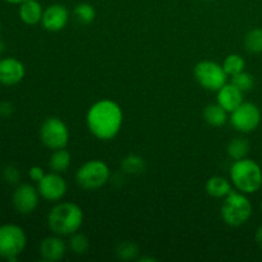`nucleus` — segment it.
I'll list each match as a JSON object with an SVG mask.
<instances>
[{
    "mask_svg": "<svg viewBox=\"0 0 262 262\" xmlns=\"http://www.w3.org/2000/svg\"><path fill=\"white\" fill-rule=\"evenodd\" d=\"M86 123L89 130L101 141L113 140L123 124V112L117 102L100 100L87 112Z\"/></svg>",
    "mask_w": 262,
    "mask_h": 262,
    "instance_id": "f257e3e1",
    "label": "nucleus"
},
{
    "mask_svg": "<svg viewBox=\"0 0 262 262\" xmlns=\"http://www.w3.org/2000/svg\"><path fill=\"white\" fill-rule=\"evenodd\" d=\"M83 223V211L73 202H61L48 214V225L56 235H72Z\"/></svg>",
    "mask_w": 262,
    "mask_h": 262,
    "instance_id": "f03ea898",
    "label": "nucleus"
},
{
    "mask_svg": "<svg viewBox=\"0 0 262 262\" xmlns=\"http://www.w3.org/2000/svg\"><path fill=\"white\" fill-rule=\"evenodd\" d=\"M230 181L239 192L255 193L262 186L261 166L247 158L235 160L230 168Z\"/></svg>",
    "mask_w": 262,
    "mask_h": 262,
    "instance_id": "7ed1b4c3",
    "label": "nucleus"
},
{
    "mask_svg": "<svg viewBox=\"0 0 262 262\" xmlns=\"http://www.w3.org/2000/svg\"><path fill=\"white\" fill-rule=\"evenodd\" d=\"M223 220L230 227H241L252 216V204L243 192L232 191L222 205Z\"/></svg>",
    "mask_w": 262,
    "mask_h": 262,
    "instance_id": "20e7f679",
    "label": "nucleus"
},
{
    "mask_svg": "<svg viewBox=\"0 0 262 262\" xmlns=\"http://www.w3.org/2000/svg\"><path fill=\"white\" fill-rule=\"evenodd\" d=\"M27 246L26 232L15 224L0 227V258L9 262L17 261Z\"/></svg>",
    "mask_w": 262,
    "mask_h": 262,
    "instance_id": "39448f33",
    "label": "nucleus"
},
{
    "mask_svg": "<svg viewBox=\"0 0 262 262\" xmlns=\"http://www.w3.org/2000/svg\"><path fill=\"white\" fill-rule=\"evenodd\" d=\"M110 179V169L104 161L90 160L79 166L76 173V182L81 188L95 191L104 187Z\"/></svg>",
    "mask_w": 262,
    "mask_h": 262,
    "instance_id": "423d86ee",
    "label": "nucleus"
},
{
    "mask_svg": "<svg viewBox=\"0 0 262 262\" xmlns=\"http://www.w3.org/2000/svg\"><path fill=\"white\" fill-rule=\"evenodd\" d=\"M41 142L50 150L66 148L69 142V129L66 123L56 117L46 118L40 128Z\"/></svg>",
    "mask_w": 262,
    "mask_h": 262,
    "instance_id": "0eeeda50",
    "label": "nucleus"
},
{
    "mask_svg": "<svg viewBox=\"0 0 262 262\" xmlns=\"http://www.w3.org/2000/svg\"><path fill=\"white\" fill-rule=\"evenodd\" d=\"M194 77L200 86L209 91H219L224 84H227L228 74L220 64L210 60L200 61L194 67Z\"/></svg>",
    "mask_w": 262,
    "mask_h": 262,
    "instance_id": "6e6552de",
    "label": "nucleus"
},
{
    "mask_svg": "<svg viewBox=\"0 0 262 262\" xmlns=\"http://www.w3.org/2000/svg\"><path fill=\"white\" fill-rule=\"evenodd\" d=\"M261 112L257 105L243 101L230 115V124L241 133H251L260 125Z\"/></svg>",
    "mask_w": 262,
    "mask_h": 262,
    "instance_id": "1a4fd4ad",
    "label": "nucleus"
},
{
    "mask_svg": "<svg viewBox=\"0 0 262 262\" xmlns=\"http://www.w3.org/2000/svg\"><path fill=\"white\" fill-rule=\"evenodd\" d=\"M37 191L43 200L49 202H56L63 199L67 193V182L60 173L45 174L40 182H37Z\"/></svg>",
    "mask_w": 262,
    "mask_h": 262,
    "instance_id": "9d476101",
    "label": "nucleus"
},
{
    "mask_svg": "<svg viewBox=\"0 0 262 262\" xmlns=\"http://www.w3.org/2000/svg\"><path fill=\"white\" fill-rule=\"evenodd\" d=\"M38 199H40V193H38L37 188L31 184L23 183L14 189L12 201L17 212L22 215H28L32 214L36 207L38 206Z\"/></svg>",
    "mask_w": 262,
    "mask_h": 262,
    "instance_id": "9b49d317",
    "label": "nucleus"
},
{
    "mask_svg": "<svg viewBox=\"0 0 262 262\" xmlns=\"http://www.w3.org/2000/svg\"><path fill=\"white\" fill-rule=\"evenodd\" d=\"M25 66L18 59L3 58L0 59V83L4 86H15L25 78Z\"/></svg>",
    "mask_w": 262,
    "mask_h": 262,
    "instance_id": "f8f14e48",
    "label": "nucleus"
},
{
    "mask_svg": "<svg viewBox=\"0 0 262 262\" xmlns=\"http://www.w3.org/2000/svg\"><path fill=\"white\" fill-rule=\"evenodd\" d=\"M68 20V9L61 4H53L43 10L41 25L49 32H58L66 27Z\"/></svg>",
    "mask_w": 262,
    "mask_h": 262,
    "instance_id": "ddd939ff",
    "label": "nucleus"
},
{
    "mask_svg": "<svg viewBox=\"0 0 262 262\" xmlns=\"http://www.w3.org/2000/svg\"><path fill=\"white\" fill-rule=\"evenodd\" d=\"M66 243L59 237H46L40 243V255L43 261H60L66 255Z\"/></svg>",
    "mask_w": 262,
    "mask_h": 262,
    "instance_id": "4468645a",
    "label": "nucleus"
},
{
    "mask_svg": "<svg viewBox=\"0 0 262 262\" xmlns=\"http://www.w3.org/2000/svg\"><path fill=\"white\" fill-rule=\"evenodd\" d=\"M243 94L239 89L232 83H227L217 91V104L224 107L228 113H232L243 102Z\"/></svg>",
    "mask_w": 262,
    "mask_h": 262,
    "instance_id": "2eb2a0df",
    "label": "nucleus"
},
{
    "mask_svg": "<svg viewBox=\"0 0 262 262\" xmlns=\"http://www.w3.org/2000/svg\"><path fill=\"white\" fill-rule=\"evenodd\" d=\"M18 14L23 23L28 26H35L42 19L43 9L37 0H26L19 4Z\"/></svg>",
    "mask_w": 262,
    "mask_h": 262,
    "instance_id": "dca6fc26",
    "label": "nucleus"
},
{
    "mask_svg": "<svg viewBox=\"0 0 262 262\" xmlns=\"http://www.w3.org/2000/svg\"><path fill=\"white\" fill-rule=\"evenodd\" d=\"M232 191V184L224 177L214 176L207 179L206 192L214 199H225Z\"/></svg>",
    "mask_w": 262,
    "mask_h": 262,
    "instance_id": "f3484780",
    "label": "nucleus"
},
{
    "mask_svg": "<svg viewBox=\"0 0 262 262\" xmlns=\"http://www.w3.org/2000/svg\"><path fill=\"white\" fill-rule=\"evenodd\" d=\"M227 113V110L219 104H210L205 107L204 119L211 127H223L228 120Z\"/></svg>",
    "mask_w": 262,
    "mask_h": 262,
    "instance_id": "a211bd4d",
    "label": "nucleus"
},
{
    "mask_svg": "<svg viewBox=\"0 0 262 262\" xmlns=\"http://www.w3.org/2000/svg\"><path fill=\"white\" fill-rule=\"evenodd\" d=\"M71 154L66 148L54 150L50 156V160H49V166L55 173H64L71 166Z\"/></svg>",
    "mask_w": 262,
    "mask_h": 262,
    "instance_id": "6ab92c4d",
    "label": "nucleus"
},
{
    "mask_svg": "<svg viewBox=\"0 0 262 262\" xmlns=\"http://www.w3.org/2000/svg\"><path fill=\"white\" fill-rule=\"evenodd\" d=\"M228 155L233 160H241V159L247 158L248 152H250V142L246 138L238 137L233 138L229 142L227 147Z\"/></svg>",
    "mask_w": 262,
    "mask_h": 262,
    "instance_id": "aec40b11",
    "label": "nucleus"
},
{
    "mask_svg": "<svg viewBox=\"0 0 262 262\" xmlns=\"http://www.w3.org/2000/svg\"><path fill=\"white\" fill-rule=\"evenodd\" d=\"M122 170L130 176H138L146 170L145 159L138 155H128L122 160Z\"/></svg>",
    "mask_w": 262,
    "mask_h": 262,
    "instance_id": "412c9836",
    "label": "nucleus"
},
{
    "mask_svg": "<svg viewBox=\"0 0 262 262\" xmlns=\"http://www.w3.org/2000/svg\"><path fill=\"white\" fill-rule=\"evenodd\" d=\"M73 15L76 18L77 22L82 23V25H90L95 20L96 17V10L89 3H79L74 7Z\"/></svg>",
    "mask_w": 262,
    "mask_h": 262,
    "instance_id": "4be33fe9",
    "label": "nucleus"
},
{
    "mask_svg": "<svg viewBox=\"0 0 262 262\" xmlns=\"http://www.w3.org/2000/svg\"><path fill=\"white\" fill-rule=\"evenodd\" d=\"M245 46L251 54L262 53V28H253L246 35Z\"/></svg>",
    "mask_w": 262,
    "mask_h": 262,
    "instance_id": "5701e85b",
    "label": "nucleus"
},
{
    "mask_svg": "<svg viewBox=\"0 0 262 262\" xmlns=\"http://www.w3.org/2000/svg\"><path fill=\"white\" fill-rule=\"evenodd\" d=\"M245 59L241 55H238V54H230V55L225 58L224 63H223V68H224L225 73L230 77L245 71Z\"/></svg>",
    "mask_w": 262,
    "mask_h": 262,
    "instance_id": "b1692460",
    "label": "nucleus"
},
{
    "mask_svg": "<svg viewBox=\"0 0 262 262\" xmlns=\"http://www.w3.org/2000/svg\"><path fill=\"white\" fill-rule=\"evenodd\" d=\"M69 248L74 255H83L90 248L89 238L82 233H73L69 239Z\"/></svg>",
    "mask_w": 262,
    "mask_h": 262,
    "instance_id": "393cba45",
    "label": "nucleus"
},
{
    "mask_svg": "<svg viewBox=\"0 0 262 262\" xmlns=\"http://www.w3.org/2000/svg\"><path fill=\"white\" fill-rule=\"evenodd\" d=\"M118 258L123 261H130L135 260L138 255V247L135 242H130V241H125L118 245L117 250H115Z\"/></svg>",
    "mask_w": 262,
    "mask_h": 262,
    "instance_id": "a878e982",
    "label": "nucleus"
},
{
    "mask_svg": "<svg viewBox=\"0 0 262 262\" xmlns=\"http://www.w3.org/2000/svg\"><path fill=\"white\" fill-rule=\"evenodd\" d=\"M230 83L234 84L237 89H239L242 92L251 91L255 86V77L251 73H247V72H241V73L235 74V76H232V81Z\"/></svg>",
    "mask_w": 262,
    "mask_h": 262,
    "instance_id": "bb28decb",
    "label": "nucleus"
},
{
    "mask_svg": "<svg viewBox=\"0 0 262 262\" xmlns=\"http://www.w3.org/2000/svg\"><path fill=\"white\" fill-rule=\"evenodd\" d=\"M3 176H4L5 181L10 184L18 183L20 177L19 171H18V169L14 168V166H7V168L4 169V171H3Z\"/></svg>",
    "mask_w": 262,
    "mask_h": 262,
    "instance_id": "cd10ccee",
    "label": "nucleus"
},
{
    "mask_svg": "<svg viewBox=\"0 0 262 262\" xmlns=\"http://www.w3.org/2000/svg\"><path fill=\"white\" fill-rule=\"evenodd\" d=\"M28 176H30V178L33 182H40L45 177V171H43V169L41 166H32L28 170Z\"/></svg>",
    "mask_w": 262,
    "mask_h": 262,
    "instance_id": "c85d7f7f",
    "label": "nucleus"
},
{
    "mask_svg": "<svg viewBox=\"0 0 262 262\" xmlns=\"http://www.w3.org/2000/svg\"><path fill=\"white\" fill-rule=\"evenodd\" d=\"M13 106L9 102H2L0 104V115H4V117H8L9 114H12Z\"/></svg>",
    "mask_w": 262,
    "mask_h": 262,
    "instance_id": "c756f323",
    "label": "nucleus"
},
{
    "mask_svg": "<svg viewBox=\"0 0 262 262\" xmlns=\"http://www.w3.org/2000/svg\"><path fill=\"white\" fill-rule=\"evenodd\" d=\"M255 239H256V242H257V245L260 246V248L262 250V225L260 228H258L257 232H256Z\"/></svg>",
    "mask_w": 262,
    "mask_h": 262,
    "instance_id": "7c9ffc66",
    "label": "nucleus"
},
{
    "mask_svg": "<svg viewBox=\"0 0 262 262\" xmlns=\"http://www.w3.org/2000/svg\"><path fill=\"white\" fill-rule=\"evenodd\" d=\"M5 2L9 3V4H18V5H19L20 3L26 2V0H5Z\"/></svg>",
    "mask_w": 262,
    "mask_h": 262,
    "instance_id": "2f4dec72",
    "label": "nucleus"
},
{
    "mask_svg": "<svg viewBox=\"0 0 262 262\" xmlns=\"http://www.w3.org/2000/svg\"><path fill=\"white\" fill-rule=\"evenodd\" d=\"M140 261L141 262H142V261H151V262H152V261H155V258H154V257H142V258H140Z\"/></svg>",
    "mask_w": 262,
    "mask_h": 262,
    "instance_id": "473e14b6",
    "label": "nucleus"
},
{
    "mask_svg": "<svg viewBox=\"0 0 262 262\" xmlns=\"http://www.w3.org/2000/svg\"><path fill=\"white\" fill-rule=\"evenodd\" d=\"M204 2H215V0H204Z\"/></svg>",
    "mask_w": 262,
    "mask_h": 262,
    "instance_id": "72a5a7b5",
    "label": "nucleus"
},
{
    "mask_svg": "<svg viewBox=\"0 0 262 262\" xmlns=\"http://www.w3.org/2000/svg\"><path fill=\"white\" fill-rule=\"evenodd\" d=\"M261 211H262V202H261Z\"/></svg>",
    "mask_w": 262,
    "mask_h": 262,
    "instance_id": "f704fd0d",
    "label": "nucleus"
},
{
    "mask_svg": "<svg viewBox=\"0 0 262 262\" xmlns=\"http://www.w3.org/2000/svg\"><path fill=\"white\" fill-rule=\"evenodd\" d=\"M0 31H2V27H0Z\"/></svg>",
    "mask_w": 262,
    "mask_h": 262,
    "instance_id": "c9c22d12",
    "label": "nucleus"
}]
</instances>
